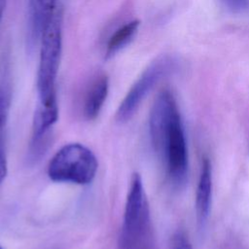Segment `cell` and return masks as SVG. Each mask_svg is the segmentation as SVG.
Returning a JSON list of instances; mask_svg holds the SVG:
<instances>
[{
	"label": "cell",
	"mask_w": 249,
	"mask_h": 249,
	"mask_svg": "<svg viewBox=\"0 0 249 249\" xmlns=\"http://www.w3.org/2000/svg\"><path fill=\"white\" fill-rule=\"evenodd\" d=\"M149 131L154 151L169 183L181 189L188 177V146L177 101L167 89L160 90L155 98L149 117Z\"/></svg>",
	"instance_id": "cell-1"
},
{
	"label": "cell",
	"mask_w": 249,
	"mask_h": 249,
	"mask_svg": "<svg viewBox=\"0 0 249 249\" xmlns=\"http://www.w3.org/2000/svg\"><path fill=\"white\" fill-rule=\"evenodd\" d=\"M118 249H158L145 188L136 172L130 178Z\"/></svg>",
	"instance_id": "cell-2"
},
{
	"label": "cell",
	"mask_w": 249,
	"mask_h": 249,
	"mask_svg": "<svg viewBox=\"0 0 249 249\" xmlns=\"http://www.w3.org/2000/svg\"><path fill=\"white\" fill-rule=\"evenodd\" d=\"M61 13L56 11L41 39L40 61L37 74L38 109L58 112L55 82L62 47Z\"/></svg>",
	"instance_id": "cell-3"
},
{
	"label": "cell",
	"mask_w": 249,
	"mask_h": 249,
	"mask_svg": "<svg viewBox=\"0 0 249 249\" xmlns=\"http://www.w3.org/2000/svg\"><path fill=\"white\" fill-rule=\"evenodd\" d=\"M98 162L90 149L81 143L61 147L48 165V176L60 183L88 185L95 177Z\"/></svg>",
	"instance_id": "cell-4"
},
{
	"label": "cell",
	"mask_w": 249,
	"mask_h": 249,
	"mask_svg": "<svg viewBox=\"0 0 249 249\" xmlns=\"http://www.w3.org/2000/svg\"><path fill=\"white\" fill-rule=\"evenodd\" d=\"M178 66V59L170 54H162L154 59L131 86L116 113L117 121L125 123L137 111L142 101L154 87L163 78L173 73Z\"/></svg>",
	"instance_id": "cell-5"
},
{
	"label": "cell",
	"mask_w": 249,
	"mask_h": 249,
	"mask_svg": "<svg viewBox=\"0 0 249 249\" xmlns=\"http://www.w3.org/2000/svg\"><path fill=\"white\" fill-rule=\"evenodd\" d=\"M57 0H29L26 44L29 52L41 42L42 36L56 13Z\"/></svg>",
	"instance_id": "cell-6"
},
{
	"label": "cell",
	"mask_w": 249,
	"mask_h": 249,
	"mask_svg": "<svg viewBox=\"0 0 249 249\" xmlns=\"http://www.w3.org/2000/svg\"><path fill=\"white\" fill-rule=\"evenodd\" d=\"M212 200V167L208 158H203L196 191V218L200 230L204 229L210 213Z\"/></svg>",
	"instance_id": "cell-7"
},
{
	"label": "cell",
	"mask_w": 249,
	"mask_h": 249,
	"mask_svg": "<svg viewBox=\"0 0 249 249\" xmlns=\"http://www.w3.org/2000/svg\"><path fill=\"white\" fill-rule=\"evenodd\" d=\"M109 89L108 77L105 74L96 75L88 86L82 104V112L87 120H94L100 113L107 98Z\"/></svg>",
	"instance_id": "cell-8"
},
{
	"label": "cell",
	"mask_w": 249,
	"mask_h": 249,
	"mask_svg": "<svg viewBox=\"0 0 249 249\" xmlns=\"http://www.w3.org/2000/svg\"><path fill=\"white\" fill-rule=\"evenodd\" d=\"M139 25H140V21L137 19H134L119 27L108 39V42L106 44L105 57L106 58L112 57L118 52H120L123 48H124L127 44H129L135 37L138 31Z\"/></svg>",
	"instance_id": "cell-9"
},
{
	"label": "cell",
	"mask_w": 249,
	"mask_h": 249,
	"mask_svg": "<svg viewBox=\"0 0 249 249\" xmlns=\"http://www.w3.org/2000/svg\"><path fill=\"white\" fill-rule=\"evenodd\" d=\"M11 89L5 82L0 83V143H4L5 127L11 107Z\"/></svg>",
	"instance_id": "cell-10"
},
{
	"label": "cell",
	"mask_w": 249,
	"mask_h": 249,
	"mask_svg": "<svg viewBox=\"0 0 249 249\" xmlns=\"http://www.w3.org/2000/svg\"><path fill=\"white\" fill-rule=\"evenodd\" d=\"M171 249H194L185 232L177 231L171 238Z\"/></svg>",
	"instance_id": "cell-11"
},
{
	"label": "cell",
	"mask_w": 249,
	"mask_h": 249,
	"mask_svg": "<svg viewBox=\"0 0 249 249\" xmlns=\"http://www.w3.org/2000/svg\"><path fill=\"white\" fill-rule=\"evenodd\" d=\"M224 5L233 13H239L245 10L248 6L249 0H221Z\"/></svg>",
	"instance_id": "cell-12"
},
{
	"label": "cell",
	"mask_w": 249,
	"mask_h": 249,
	"mask_svg": "<svg viewBox=\"0 0 249 249\" xmlns=\"http://www.w3.org/2000/svg\"><path fill=\"white\" fill-rule=\"evenodd\" d=\"M8 171L7 156L5 150V143H0V185L4 181Z\"/></svg>",
	"instance_id": "cell-13"
},
{
	"label": "cell",
	"mask_w": 249,
	"mask_h": 249,
	"mask_svg": "<svg viewBox=\"0 0 249 249\" xmlns=\"http://www.w3.org/2000/svg\"><path fill=\"white\" fill-rule=\"evenodd\" d=\"M6 2H7V0H0V22H1L2 18H3V13H4V10H5Z\"/></svg>",
	"instance_id": "cell-14"
},
{
	"label": "cell",
	"mask_w": 249,
	"mask_h": 249,
	"mask_svg": "<svg viewBox=\"0 0 249 249\" xmlns=\"http://www.w3.org/2000/svg\"><path fill=\"white\" fill-rule=\"evenodd\" d=\"M0 249H3V248H2V247H1V246H0Z\"/></svg>",
	"instance_id": "cell-15"
}]
</instances>
